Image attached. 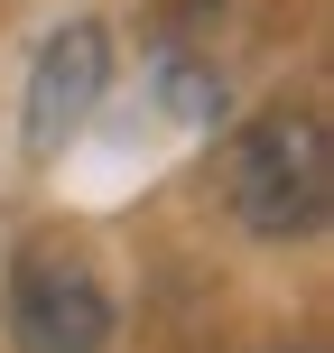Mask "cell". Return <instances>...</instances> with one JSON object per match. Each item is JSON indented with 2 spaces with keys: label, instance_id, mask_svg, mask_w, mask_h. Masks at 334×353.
<instances>
[{
  "label": "cell",
  "instance_id": "3",
  "mask_svg": "<svg viewBox=\"0 0 334 353\" xmlns=\"http://www.w3.org/2000/svg\"><path fill=\"white\" fill-rule=\"evenodd\" d=\"M10 335L19 353H103L112 344V298L93 288L84 261H19V288H10Z\"/></svg>",
  "mask_w": 334,
  "mask_h": 353
},
{
  "label": "cell",
  "instance_id": "2",
  "mask_svg": "<svg viewBox=\"0 0 334 353\" xmlns=\"http://www.w3.org/2000/svg\"><path fill=\"white\" fill-rule=\"evenodd\" d=\"M112 84V28L93 19H65V28L37 47V74H28V103H19V130H28V159H56L74 130L93 121Z\"/></svg>",
  "mask_w": 334,
  "mask_h": 353
},
{
  "label": "cell",
  "instance_id": "1",
  "mask_svg": "<svg viewBox=\"0 0 334 353\" xmlns=\"http://www.w3.org/2000/svg\"><path fill=\"white\" fill-rule=\"evenodd\" d=\"M334 205V159H325V121L316 112H269L242 130L232 149V214L260 242H306Z\"/></svg>",
  "mask_w": 334,
  "mask_h": 353
}]
</instances>
